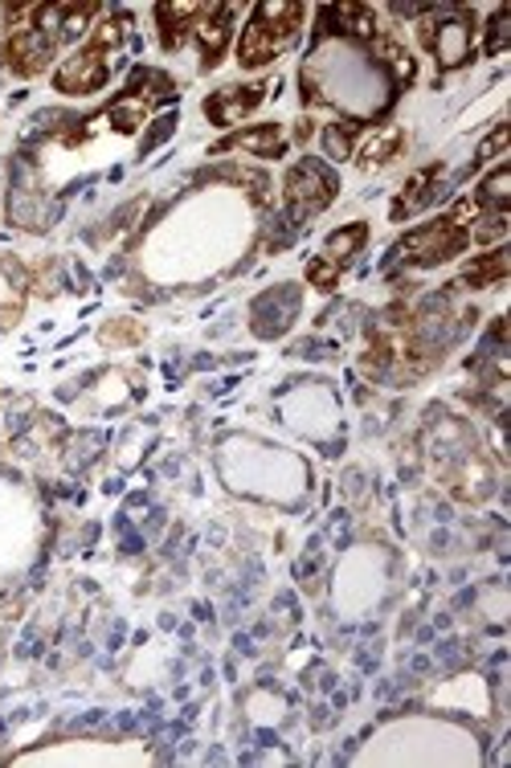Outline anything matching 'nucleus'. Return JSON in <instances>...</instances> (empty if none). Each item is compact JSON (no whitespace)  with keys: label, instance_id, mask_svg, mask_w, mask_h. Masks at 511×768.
<instances>
[{"label":"nucleus","instance_id":"1a4fd4ad","mask_svg":"<svg viewBox=\"0 0 511 768\" xmlns=\"http://www.w3.org/2000/svg\"><path fill=\"white\" fill-rule=\"evenodd\" d=\"M278 144H282V131H278L275 123H266V127H258V131H246V135L225 140L221 152H225V147H246V152H254V156H275Z\"/></svg>","mask_w":511,"mask_h":768},{"label":"nucleus","instance_id":"6e6552de","mask_svg":"<svg viewBox=\"0 0 511 768\" xmlns=\"http://www.w3.org/2000/svg\"><path fill=\"white\" fill-rule=\"evenodd\" d=\"M360 242H365V225H352V230H340L336 237H332V242H327V246H323V266H327V270H344V261L352 258V254H356V246H360Z\"/></svg>","mask_w":511,"mask_h":768},{"label":"nucleus","instance_id":"f257e3e1","mask_svg":"<svg viewBox=\"0 0 511 768\" xmlns=\"http://www.w3.org/2000/svg\"><path fill=\"white\" fill-rule=\"evenodd\" d=\"M299 21H303V9L299 4H282V0H270V4H258L254 21L242 33V45H237V62L246 70H258L266 62H275L291 37L299 33Z\"/></svg>","mask_w":511,"mask_h":768},{"label":"nucleus","instance_id":"f8f14e48","mask_svg":"<svg viewBox=\"0 0 511 768\" xmlns=\"http://www.w3.org/2000/svg\"><path fill=\"white\" fill-rule=\"evenodd\" d=\"M503 270H508V258H503V254H487V258H479L467 270V282H475V287H487V282L503 278Z\"/></svg>","mask_w":511,"mask_h":768},{"label":"nucleus","instance_id":"7ed1b4c3","mask_svg":"<svg viewBox=\"0 0 511 768\" xmlns=\"http://www.w3.org/2000/svg\"><path fill=\"white\" fill-rule=\"evenodd\" d=\"M467 242H470V233L463 221L442 218V221H434V225H422L418 233H409L406 242H401V254H406L409 261H418V266H434V261L454 258Z\"/></svg>","mask_w":511,"mask_h":768},{"label":"nucleus","instance_id":"ddd939ff","mask_svg":"<svg viewBox=\"0 0 511 768\" xmlns=\"http://www.w3.org/2000/svg\"><path fill=\"white\" fill-rule=\"evenodd\" d=\"M102 340H140V327H135V323H127V327H107Z\"/></svg>","mask_w":511,"mask_h":768},{"label":"nucleus","instance_id":"39448f33","mask_svg":"<svg viewBox=\"0 0 511 768\" xmlns=\"http://www.w3.org/2000/svg\"><path fill=\"white\" fill-rule=\"evenodd\" d=\"M54 45L58 42H54L42 25H16L13 42H9V49H4V58H9V66H13L16 74L33 78V74H42L45 66H49Z\"/></svg>","mask_w":511,"mask_h":768},{"label":"nucleus","instance_id":"f03ea898","mask_svg":"<svg viewBox=\"0 0 511 768\" xmlns=\"http://www.w3.org/2000/svg\"><path fill=\"white\" fill-rule=\"evenodd\" d=\"M119 42V25H99V33L90 37L74 58H66L54 74V87L66 90V94H90V90H99L107 82V74H111V49Z\"/></svg>","mask_w":511,"mask_h":768},{"label":"nucleus","instance_id":"9b49d317","mask_svg":"<svg viewBox=\"0 0 511 768\" xmlns=\"http://www.w3.org/2000/svg\"><path fill=\"white\" fill-rule=\"evenodd\" d=\"M434 176H438V168H425V172H418V176H409V185H406V192H401V201H397V218L401 213H409V209H418V204L430 197V185H434Z\"/></svg>","mask_w":511,"mask_h":768},{"label":"nucleus","instance_id":"9d476101","mask_svg":"<svg viewBox=\"0 0 511 768\" xmlns=\"http://www.w3.org/2000/svg\"><path fill=\"white\" fill-rule=\"evenodd\" d=\"M401 144H406V131L401 127H389L380 140H373V144H365V152H360V164L365 168H373V164H389L401 152Z\"/></svg>","mask_w":511,"mask_h":768},{"label":"nucleus","instance_id":"423d86ee","mask_svg":"<svg viewBox=\"0 0 511 768\" xmlns=\"http://www.w3.org/2000/svg\"><path fill=\"white\" fill-rule=\"evenodd\" d=\"M230 13H234V4H201V13L192 21V30L201 37V49H204V62L213 66L221 58V49H225V37H230Z\"/></svg>","mask_w":511,"mask_h":768},{"label":"nucleus","instance_id":"0eeeda50","mask_svg":"<svg viewBox=\"0 0 511 768\" xmlns=\"http://www.w3.org/2000/svg\"><path fill=\"white\" fill-rule=\"evenodd\" d=\"M263 90L266 87H230V90H218L213 99L204 102V111L218 119V123H237V119L254 111L258 102H263Z\"/></svg>","mask_w":511,"mask_h":768},{"label":"nucleus","instance_id":"20e7f679","mask_svg":"<svg viewBox=\"0 0 511 768\" xmlns=\"http://www.w3.org/2000/svg\"><path fill=\"white\" fill-rule=\"evenodd\" d=\"M332 197H336V180H332V172H327L323 164H315V160L295 164L291 176H287V201H291V209L299 218L320 213Z\"/></svg>","mask_w":511,"mask_h":768}]
</instances>
